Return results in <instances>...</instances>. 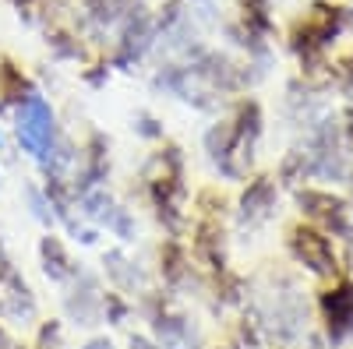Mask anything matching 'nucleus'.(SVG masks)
I'll list each match as a JSON object with an SVG mask.
<instances>
[{"instance_id": "nucleus-1", "label": "nucleus", "mask_w": 353, "mask_h": 349, "mask_svg": "<svg viewBox=\"0 0 353 349\" xmlns=\"http://www.w3.org/2000/svg\"><path fill=\"white\" fill-rule=\"evenodd\" d=\"M261 106L254 99L237 103L226 116L205 131V156L223 180H251V169L261 145Z\"/></svg>"}, {"instance_id": "nucleus-2", "label": "nucleus", "mask_w": 353, "mask_h": 349, "mask_svg": "<svg viewBox=\"0 0 353 349\" xmlns=\"http://www.w3.org/2000/svg\"><path fill=\"white\" fill-rule=\"evenodd\" d=\"M145 180V194H149V205L156 209V219L170 229V237H181L188 219H191V194H188V173H184V156L176 145H163L141 169Z\"/></svg>"}, {"instance_id": "nucleus-3", "label": "nucleus", "mask_w": 353, "mask_h": 349, "mask_svg": "<svg viewBox=\"0 0 353 349\" xmlns=\"http://www.w3.org/2000/svg\"><path fill=\"white\" fill-rule=\"evenodd\" d=\"M159 85L176 99H184L198 109H216L226 92L241 89V78L216 53H194L184 64H173L159 74Z\"/></svg>"}, {"instance_id": "nucleus-4", "label": "nucleus", "mask_w": 353, "mask_h": 349, "mask_svg": "<svg viewBox=\"0 0 353 349\" xmlns=\"http://www.w3.org/2000/svg\"><path fill=\"white\" fill-rule=\"evenodd\" d=\"M0 321L11 328H36L39 321V300L8 254L4 240H0Z\"/></svg>"}, {"instance_id": "nucleus-5", "label": "nucleus", "mask_w": 353, "mask_h": 349, "mask_svg": "<svg viewBox=\"0 0 353 349\" xmlns=\"http://www.w3.org/2000/svg\"><path fill=\"white\" fill-rule=\"evenodd\" d=\"M346 25H350L346 8H332V4H318V8H311V11L297 21V32H293V50L301 53L304 67L321 64L325 46L343 32Z\"/></svg>"}, {"instance_id": "nucleus-6", "label": "nucleus", "mask_w": 353, "mask_h": 349, "mask_svg": "<svg viewBox=\"0 0 353 349\" xmlns=\"http://www.w3.org/2000/svg\"><path fill=\"white\" fill-rule=\"evenodd\" d=\"M286 251L297 265L318 279H339V254L329 233H321L311 222H297L286 233Z\"/></svg>"}, {"instance_id": "nucleus-7", "label": "nucleus", "mask_w": 353, "mask_h": 349, "mask_svg": "<svg viewBox=\"0 0 353 349\" xmlns=\"http://www.w3.org/2000/svg\"><path fill=\"white\" fill-rule=\"evenodd\" d=\"M297 209H301L304 222L318 226L321 233H329V237H339V240L353 237V209L343 194L321 191V187H301L297 191Z\"/></svg>"}, {"instance_id": "nucleus-8", "label": "nucleus", "mask_w": 353, "mask_h": 349, "mask_svg": "<svg viewBox=\"0 0 353 349\" xmlns=\"http://www.w3.org/2000/svg\"><path fill=\"white\" fill-rule=\"evenodd\" d=\"M276 201H279V184L272 177H251L241 201H237V212H233V229L241 233V237H254L261 233L276 219Z\"/></svg>"}, {"instance_id": "nucleus-9", "label": "nucleus", "mask_w": 353, "mask_h": 349, "mask_svg": "<svg viewBox=\"0 0 353 349\" xmlns=\"http://www.w3.org/2000/svg\"><path fill=\"white\" fill-rule=\"evenodd\" d=\"M318 310L332 346H343L346 339H353V279H332L329 289H321Z\"/></svg>"}, {"instance_id": "nucleus-10", "label": "nucleus", "mask_w": 353, "mask_h": 349, "mask_svg": "<svg viewBox=\"0 0 353 349\" xmlns=\"http://www.w3.org/2000/svg\"><path fill=\"white\" fill-rule=\"evenodd\" d=\"M149 317H152V339L159 349H201L188 314L181 307H173L170 300H152Z\"/></svg>"}, {"instance_id": "nucleus-11", "label": "nucleus", "mask_w": 353, "mask_h": 349, "mask_svg": "<svg viewBox=\"0 0 353 349\" xmlns=\"http://www.w3.org/2000/svg\"><path fill=\"white\" fill-rule=\"evenodd\" d=\"M64 289H68L64 304H68V314H71L74 325H99V321H106V289L99 286V279L92 272L81 268V275L74 282H68Z\"/></svg>"}, {"instance_id": "nucleus-12", "label": "nucleus", "mask_w": 353, "mask_h": 349, "mask_svg": "<svg viewBox=\"0 0 353 349\" xmlns=\"http://www.w3.org/2000/svg\"><path fill=\"white\" fill-rule=\"evenodd\" d=\"M39 268H43V275L53 282V286H68V282H74L78 275H81V265L74 261V254L68 251V244L57 237L53 229H46L43 237H39Z\"/></svg>"}, {"instance_id": "nucleus-13", "label": "nucleus", "mask_w": 353, "mask_h": 349, "mask_svg": "<svg viewBox=\"0 0 353 349\" xmlns=\"http://www.w3.org/2000/svg\"><path fill=\"white\" fill-rule=\"evenodd\" d=\"M28 92H36V85L28 81V78H25V71H21V67H14V64L8 61V56H0V106L14 113V106H18Z\"/></svg>"}, {"instance_id": "nucleus-14", "label": "nucleus", "mask_w": 353, "mask_h": 349, "mask_svg": "<svg viewBox=\"0 0 353 349\" xmlns=\"http://www.w3.org/2000/svg\"><path fill=\"white\" fill-rule=\"evenodd\" d=\"M159 272H163L170 289H181L191 279V257H188V251L176 240L163 244V251H159Z\"/></svg>"}, {"instance_id": "nucleus-15", "label": "nucleus", "mask_w": 353, "mask_h": 349, "mask_svg": "<svg viewBox=\"0 0 353 349\" xmlns=\"http://www.w3.org/2000/svg\"><path fill=\"white\" fill-rule=\"evenodd\" d=\"M103 265H106V272H110V279H113V286H117V293H134V289H145V275L134 268V261H128L121 251H106V257H103Z\"/></svg>"}, {"instance_id": "nucleus-16", "label": "nucleus", "mask_w": 353, "mask_h": 349, "mask_svg": "<svg viewBox=\"0 0 353 349\" xmlns=\"http://www.w3.org/2000/svg\"><path fill=\"white\" fill-rule=\"evenodd\" d=\"M339 127H343V141H346V152L353 156V106H350V109L343 113V124H339Z\"/></svg>"}, {"instance_id": "nucleus-17", "label": "nucleus", "mask_w": 353, "mask_h": 349, "mask_svg": "<svg viewBox=\"0 0 353 349\" xmlns=\"http://www.w3.org/2000/svg\"><path fill=\"white\" fill-rule=\"evenodd\" d=\"M0 349H21V342L8 332V325H4V321H0Z\"/></svg>"}, {"instance_id": "nucleus-18", "label": "nucleus", "mask_w": 353, "mask_h": 349, "mask_svg": "<svg viewBox=\"0 0 353 349\" xmlns=\"http://www.w3.org/2000/svg\"><path fill=\"white\" fill-rule=\"evenodd\" d=\"M81 349H117V342H110L106 335H96V339H88Z\"/></svg>"}, {"instance_id": "nucleus-19", "label": "nucleus", "mask_w": 353, "mask_h": 349, "mask_svg": "<svg viewBox=\"0 0 353 349\" xmlns=\"http://www.w3.org/2000/svg\"><path fill=\"white\" fill-rule=\"evenodd\" d=\"M14 4H18V8H28V4H32V0H14Z\"/></svg>"}, {"instance_id": "nucleus-20", "label": "nucleus", "mask_w": 353, "mask_h": 349, "mask_svg": "<svg viewBox=\"0 0 353 349\" xmlns=\"http://www.w3.org/2000/svg\"><path fill=\"white\" fill-rule=\"evenodd\" d=\"M0 152H4V134H0Z\"/></svg>"}, {"instance_id": "nucleus-21", "label": "nucleus", "mask_w": 353, "mask_h": 349, "mask_svg": "<svg viewBox=\"0 0 353 349\" xmlns=\"http://www.w3.org/2000/svg\"><path fill=\"white\" fill-rule=\"evenodd\" d=\"M21 349H32V346H21Z\"/></svg>"}, {"instance_id": "nucleus-22", "label": "nucleus", "mask_w": 353, "mask_h": 349, "mask_svg": "<svg viewBox=\"0 0 353 349\" xmlns=\"http://www.w3.org/2000/svg\"><path fill=\"white\" fill-rule=\"evenodd\" d=\"M0 187H4V184H0Z\"/></svg>"}]
</instances>
